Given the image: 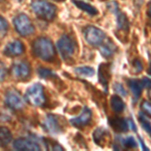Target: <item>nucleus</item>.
<instances>
[{"label":"nucleus","instance_id":"19","mask_svg":"<svg viewBox=\"0 0 151 151\" xmlns=\"http://www.w3.org/2000/svg\"><path fill=\"white\" fill-rule=\"evenodd\" d=\"M73 2H74V4L78 8L82 9L83 11L87 12L90 15H97L98 14V9L95 8L94 6H92L91 4L87 3V2L82 1V0H73Z\"/></svg>","mask_w":151,"mask_h":151},{"label":"nucleus","instance_id":"23","mask_svg":"<svg viewBox=\"0 0 151 151\" xmlns=\"http://www.w3.org/2000/svg\"><path fill=\"white\" fill-rule=\"evenodd\" d=\"M139 122L142 126V128L147 132L149 135H151V121L147 118V116L144 113H139Z\"/></svg>","mask_w":151,"mask_h":151},{"label":"nucleus","instance_id":"12","mask_svg":"<svg viewBox=\"0 0 151 151\" xmlns=\"http://www.w3.org/2000/svg\"><path fill=\"white\" fill-rule=\"evenodd\" d=\"M137 142L134 139L133 136H125V137H119L116 138L114 149L120 150V149H133L137 147Z\"/></svg>","mask_w":151,"mask_h":151},{"label":"nucleus","instance_id":"4","mask_svg":"<svg viewBox=\"0 0 151 151\" xmlns=\"http://www.w3.org/2000/svg\"><path fill=\"white\" fill-rule=\"evenodd\" d=\"M84 37L89 45L93 47H100L106 38V35L100 28L90 25L84 29Z\"/></svg>","mask_w":151,"mask_h":151},{"label":"nucleus","instance_id":"2","mask_svg":"<svg viewBox=\"0 0 151 151\" xmlns=\"http://www.w3.org/2000/svg\"><path fill=\"white\" fill-rule=\"evenodd\" d=\"M31 7L38 17L45 19V20H52L57 14V7L53 4L48 3L47 1H42V0L33 1L31 3Z\"/></svg>","mask_w":151,"mask_h":151},{"label":"nucleus","instance_id":"35","mask_svg":"<svg viewBox=\"0 0 151 151\" xmlns=\"http://www.w3.org/2000/svg\"><path fill=\"white\" fill-rule=\"evenodd\" d=\"M147 14L149 17H151V2L148 3V7H147Z\"/></svg>","mask_w":151,"mask_h":151},{"label":"nucleus","instance_id":"34","mask_svg":"<svg viewBox=\"0 0 151 151\" xmlns=\"http://www.w3.org/2000/svg\"><path fill=\"white\" fill-rule=\"evenodd\" d=\"M139 141H140V144H141V146H142V149L143 150H149V148H148V147H146V146H145V144H144V142H143V141H142V139H141V138H140V139H139Z\"/></svg>","mask_w":151,"mask_h":151},{"label":"nucleus","instance_id":"18","mask_svg":"<svg viewBox=\"0 0 151 151\" xmlns=\"http://www.w3.org/2000/svg\"><path fill=\"white\" fill-rule=\"evenodd\" d=\"M111 108L115 113L117 114H120L122 113L125 109V103L122 100L119 95H114V96L111 97Z\"/></svg>","mask_w":151,"mask_h":151},{"label":"nucleus","instance_id":"24","mask_svg":"<svg viewBox=\"0 0 151 151\" xmlns=\"http://www.w3.org/2000/svg\"><path fill=\"white\" fill-rule=\"evenodd\" d=\"M106 133H107V131L105 130L104 128H102V127L97 128L96 130L94 131V134H93V137H94L95 142H96L97 144L101 145V142H103L104 139H105Z\"/></svg>","mask_w":151,"mask_h":151},{"label":"nucleus","instance_id":"26","mask_svg":"<svg viewBox=\"0 0 151 151\" xmlns=\"http://www.w3.org/2000/svg\"><path fill=\"white\" fill-rule=\"evenodd\" d=\"M114 91L116 92V94H118L121 97L127 96V91H126L125 88L123 87V85L120 84V83H115L114 84Z\"/></svg>","mask_w":151,"mask_h":151},{"label":"nucleus","instance_id":"17","mask_svg":"<svg viewBox=\"0 0 151 151\" xmlns=\"http://www.w3.org/2000/svg\"><path fill=\"white\" fill-rule=\"evenodd\" d=\"M127 84H128V87H129V89H130L131 93H132L134 97V100H138L141 96L142 90L144 89L141 80L130 79L127 81Z\"/></svg>","mask_w":151,"mask_h":151},{"label":"nucleus","instance_id":"31","mask_svg":"<svg viewBox=\"0 0 151 151\" xmlns=\"http://www.w3.org/2000/svg\"><path fill=\"white\" fill-rule=\"evenodd\" d=\"M6 74H7L6 67L4 65L3 63L0 62V82H3L4 80H5Z\"/></svg>","mask_w":151,"mask_h":151},{"label":"nucleus","instance_id":"9","mask_svg":"<svg viewBox=\"0 0 151 151\" xmlns=\"http://www.w3.org/2000/svg\"><path fill=\"white\" fill-rule=\"evenodd\" d=\"M11 74L17 80H25L30 75V68H29L27 63L21 60V62L15 63L12 65Z\"/></svg>","mask_w":151,"mask_h":151},{"label":"nucleus","instance_id":"16","mask_svg":"<svg viewBox=\"0 0 151 151\" xmlns=\"http://www.w3.org/2000/svg\"><path fill=\"white\" fill-rule=\"evenodd\" d=\"M100 52L102 55L106 58H110L114 55V53L117 52L116 45L109 38H105V40L100 45Z\"/></svg>","mask_w":151,"mask_h":151},{"label":"nucleus","instance_id":"39","mask_svg":"<svg viewBox=\"0 0 151 151\" xmlns=\"http://www.w3.org/2000/svg\"><path fill=\"white\" fill-rule=\"evenodd\" d=\"M19 1H20V0H19Z\"/></svg>","mask_w":151,"mask_h":151},{"label":"nucleus","instance_id":"5","mask_svg":"<svg viewBox=\"0 0 151 151\" xmlns=\"http://www.w3.org/2000/svg\"><path fill=\"white\" fill-rule=\"evenodd\" d=\"M13 24L16 31L23 36L31 35L35 31V27H33L30 19L25 14H19L16 16L13 19Z\"/></svg>","mask_w":151,"mask_h":151},{"label":"nucleus","instance_id":"21","mask_svg":"<svg viewBox=\"0 0 151 151\" xmlns=\"http://www.w3.org/2000/svg\"><path fill=\"white\" fill-rule=\"evenodd\" d=\"M12 139L11 132L8 128L0 127V147L8 145Z\"/></svg>","mask_w":151,"mask_h":151},{"label":"nucleus","instance_id":"1","mask_svg":"<svg viewBox=\"0 0 151 151\" xmlns=\"http://www.w3.org/2000/svg\"><path fill=\"white\" fill-rule=\"evenodd\" d=\"M32 50L36 57L43 60H47V62L52 60L55 55V50L52 42L45 37L36 38L33 41Z\"/></svg>","mask_w":151,"mask_h":151},{"label":"nucleus","instance_id":"14","mask_svg":"<svg viewBox=\"0 0 151 151\" xmlns=\"http://www.w3.org/2000/svg\"><path fill=\"white\" fill-rule=\"evenodd\" d=\"M24 52V47L22 42L19 40H13L9 42L4 48V53L8 57H16L20 55Z\"/></svg>","mask_w":151,"mask_h":151},{"label":"nucleus","instance_id":"33","mask_svg":"<svg viewBox=\"0 0 151 151\" xmlns=\"http://www.w3.org/2000/svg\"><path fill=\"white\" fill-rule=\"evenodd\" d=\"M126 120H127V125H128V128H129V129H131V130H133V131H135V132H137V128H136L135 123L133 122L132 119L129 118V119H126Z\"/></svg>","mask_w":151,"mask_h":151},{"label":"nucleus","instance_id":"29","mask_svg":"<svg viewBox=\"0 0 151 151\" xmlns=\"http://www.w3.org/2000/svg\"><path fill=\"white\" fill-rule=\"evenodd\" d=\"M38 75H40V77H41L42 79H47V78L53 76L52 70L48 69H45V68H40V70H38Z\"/></svg>","mask_w":151,"mask_h":151},{"label":"nucleus","instance_id":"37","mask_svg":"<svg viewBox=\"0 0 151 151\" xmlns=\"http://www.w3.org/2000/svg\"><path fill=\"white\" fill-rule=\"evenodd\" d=\"M148 95H149V98L151 99V89H149V92H148Z\"/></svg>","mask_w":151,"mask_h":151},{"label":"nucleus","instance_id":"28","mask_svg":"<svg viewBox=\"0 0 151 151\" xmlns=\"http://www.w3.org/2000/svg\"><path fill=\"white\" fill-rule=\"evenodd\" d=\"M132 70H134L133 72L135 73V74H139V73L142 72L143 65H142V63L140 62V60L135 58V60H133L132 62Z\"/></svg>","mask_w":151,"mask_h":151},{"label":"nucleus","instance_id":"20","mask_svg":"<svg viewBox=\"0 0 151 151\" xmlns=\"http://www.w3.org/2000/svg\"><path fill=\"white\" fill-rule=\"evenodd\" d=\"M116 16H117V25H118V29L119 30L125 31V32H128L130 24H129V20H128L127 16L121 11H119L118 13L116 14Z\"/></svg>","mask_w":151,"mask_h":151},{"label":"nucleus","instance_id":"8","mask_svg":"<svg viewBox=\"0 0 151 151\" xmlns=\"http://www.w3.org/2000/svg\"><path fill=\"white\" fill-rule=\"evenodd\" d=\"M91 120H92L91 109L88 108V107H85L79 115L70 119V122L73 126H75V127L81 128V127H85V126H87L88 124L91 122Z\"/></svg>","mask_w":151,"mask_h":151},{"label":"nucleus","instance_id":"36","mask_svg":"<svg viewBox=\"0 0 151 151\" xmlns=\"http://www.w3.org/2000/svg\"><path fill=\"white\" fill-rule=\"evenodd\" d=\"M147 73H148V74H149V75H151V60H150V64H149V67H148Z\"/></svg>","mask_w":151,"mask_h":151},{"label":"nucleus","instance_id":"25","mask_svg":"<svg viewBox=\"0 0 151 151\" xmlns=\"http://www.w3.org/2000/svg\"><path fill=\"white\" fill-rule=\"evenodd\" d=\"M140 109L142 111V113H144L146 116L151 117V101L144 100L140 105Z\"/></svg>","mask_w":151,"mask_h":151},{"label":"nucleus","instance_id":"11","mask_svg":"<svg viewBox=\"0 0 151 151\" xmlns=\"http://www.w3.org/2000/svg\"><path fill=\"white\" fill-rule=\"evenodd\" d=\"M13 148L16 150L20 151H38L40 150V145L35 141H31L29 139H25V138H19V139L15 140L13 143Z\"/></svg>","mask_w":151,"mask_h":151},{"label":"nucleus","instance_id":"38","mask_svg":"<svg viewBox=\"0 0 151 151\" xmlns=\"http://www.w3.org/2000/svg\"><path fill=\"white\" fill-rule=\"evenodd\" d=\"M57 1H63V0H57Z\"/></svg>","mask_w":151,"mask_h":151},{"label":"nucleus","instance_id":"22","mask_svg":"<svg viewBox=\"0 0 151 151\" xmlns=\"http://www.w3.org/2000/svg\"><path fill=\"white\" fill-rule=\"evenodd\" d=\"M75 73L79 77H86L90 78L93 77L95 75V70L92 67H88V65H84V67H79L75 69Z\"/></svg>","mask_w":151,"mask_h":151},{"label":"nucleus","instance_id":"3","mask_svg":"<svg viewBox=\"0 0 151 151\" xmlns=\"http://www.w3.org/2000/svg\"><path fill=\"white\" fill-rule=\"evenodd\" d=\"M26 101L33 106L40 107L45 103V96L43 93V88L40 84H35L28 88L25 94Z\"/></svg>","mask_w":151,"mask_h":151},{"label":"nucleus","instance_id":"13","mask_svg":"<svg viewBox=\"0 0 151 151\" xmlns=\"http://www.w3.org/2000/svg\"><path fill=\"white\" fill-rule=\"evenodd\" d=\"M109 124L115 132L125 133L129 130L127 125V120L121 117H111L109 118Z\"/></svg>","mask_w":151,"mask_h":151},{"label":"nucleus","instance_id":"27","mask_svg":"<svg viewBox=\"0 0 151 151\" xmlns=\"http://www.w3.org/2000/svg\"><path fill=\"white\" fill-rule=\"evenodd\" d=\"M107 7L108 9L110 10L112 13H114L116 15L119 11V5H118V2H116L115 0H111V1L107 2Z\"/></svg>","mask_w":151,"mask_h":151},{"label":"nucleus","instance_id":"15","mask_svg":"<svg viewBox=\"0 0 151 151\" xmlns=\"http://www.w3.org/2000/svg\"><path fill=\"white\" fill-rule=\"evenodd\" d=\"M111 65L109 64H102L99 68V81L103 85L106 92L108 91V85L111 79Z\"/></svg>","mask_w":151,"mask_h":151},{"label":"nucleus","instance_id":"30","mask_svg":"<svg viewBox=\"0 0 151 151\" xmlns=\"http://www.w3.org/2000/svg\"><path fill=\"white\" fill-rule=\"evenodd\" d=\"M7 29H8V24H7L6 20L0 16V36L5 35Z\"/></svg>","mask_w":151,"mask_h":151},{"label":"nucleus","instance_id":"32","mask_svg":"<svg viewBox=\"0 0 151 151\" xmlns=\"http://www.w3.org/2000/svg\"><path fill=\"white\" fill-rule=\"evenodd\" d=\"M141 82H142L143 88L148 90L151 89V80L149 78H143V79H141Z\"/></svg>","mask_w":151,"mask_h":151},{"label":"nucleus","instance_id":"10","mask_svg":"<svg viewBox=\"0 0 151 151\" xmlns=\"http://www.w3.org/2000/svg\"><path fill=\"white\" fill-rule=\"evenodd\" d=\"M43 128L48 133L52 134H60L63 131L62 125L58 122V117L55 115H47L45 117V122H43Z\"/></svg>","mask_w":151,"mask_h":151},{"label":"nucleus","instance_id":"7","mask_svg":"<svg viewBox=\"0 0 151 151\" xmlns=\"http://www.w3.org/2000/svg\"><path fill=\"white\" fill-rule=\"evenodd\" d=\"M5 104L9 108L14 109V110H19V109L23 108L24 99L17 91L10 90L5 95Z\"/></svg>","mask_w":151,"mask_h":151},{"label":"nucleus","instance_id":"6","mask_svg":"<svg viewBox=\"0 0 151 151\" xmlns=\"http://www.w3.org/2000/svg\"><path fill=\"white\" fill-rule=\"evenodd\" d=\"M57 47L58 50V52L65 60H69L73 57L75 53V45L72 38L68 35H63L58 40Z\"/></svg>","mask_w":151,"mask_h":151}]
</instances>
